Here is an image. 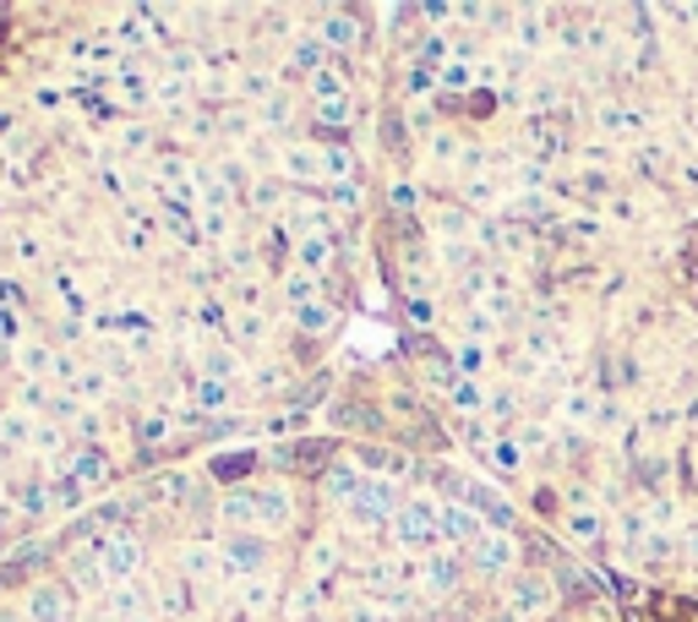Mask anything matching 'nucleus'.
I'll return each instance as SVG.
<instances>
[{"mask_svg": "<svg viewBox=\"0 0 698 622\" xmlns=\"http://www.w3.org/2000/svg\"><path fill=\"white\" fill-rule=\"evenodd\" d=\"M399 535L410 541V546H431L442 530H436V508H425V502H410L405 513H399Z\"/></svg>", "mask_w": 698, "mask_h": 622, "instance_id": "obj_1", "label": "nucleus"}, {"mask_svg": "<svg viewBox=\"0 0 698 622\" xmlns=\"http://www.w3.org/2000/svg\"><path fill=\"white\" fill-rule=\"evenodd\" d=\"M436 530H442V541H458V546L480 541V519L469 508H436Z\"/></svg>", "mask_w": 698, "mask_h": 622, "instance_id": "obj_2", "label": "nucleus"}, {"mask_svg": "<svg viewBox=\"0 0 698 622\" xmlns=\"http://www.w3.org/2000/svg\"><path fill=\"white\" fill-rule=\"evenodd\" d=\"M27 612H33L38 622H71V590H55V585H44V590H33Z\"/></svg>", "mask_w": 698, "mask_h": 622, "instance_id": "obj_3", "label": "nucleus"}, {"mask_svg": "<svg viewBox=\"0 0 698 622\" xmlns=\"http://www.w3.org/2000/svg\"><path fill=\"white\" fill-rule=\"evenodd\" d=\"M350 508H355L361 519H388V513H394V491H388L383 480H372V486H361V491L350 497Z\"/></svg>", "mask_w": 698, "mask_h": 622, "instance_id": "obj_4", "label": "nucleus"}, {"mask_svg": "<svg viewBox=\"0 0 698 622\" xmlns=\"http://www.w3.org/2000/svg\"><path fill=\"white\" fill-rule=\"evenodd\" d=\"M132 568H137V541H126V535L110 541L104 546V574H132Z\"/></svg>", "mask_w": 698, "mask_h": 622, "instance_id": "obj_5", "label": "nucleus"}, {"mask_svg": "<svg viewBox=\"0 0 698 622\" xmlns=\"http://www.w3.org/2000/svg\"><path fill=\"white\" fill-rule=\"evenodd\" d=\"M230 568H246V574L263 568V541H252V535L241 541V535H235V541H230Z\"/></svg>", "mask_w": 698, "mask_h": 622, "instance_id": "obj_6", "label": "nucleus"}, {"mask_svg": "<svg viewBox=\"0 0 698 622\" xmlns=\"http://www.w3.org/2000/svg\"><path fill=\"white\" fill-rule=\"evenodd\" d=\"M322 491H328V497H339V502H350V497L361 491V480H355L350 469H333V475L322 480Z\"/></svg>", "mask_w": 698, "mask_h": 622, "instance_id": "obj_7", "label": "nucleus"}, {"mask_svg": "<svg viewBox=\"0 0 698 622\" xmlns=\"http://www.w3.org/2000/svg\"><path fill=\"white\" fill-rule=\"evenodd\" d=\"M508 563H513V546H508V541H480V568L497 574V568H508Z\"/></svg>", "mask_w": 698, "mask_h": 622, "instance_id": "obj_8", "label": "nucleus"}, {"mask_svg": "<svg viewBox=\"0 0 698 622\" xmlns=\"http://www.w3.org/2000/svg\"><path fill=\"white\" fill-rule=\"evenodd\" d=\"M257 502H263V519H268V524H284V519H289V497H284V491H263Z\"/></svg>", "mask_w": 698, "mask_h": 622, "instance_id": "obj_9", "label": "nucleus"}, {"mask_svg": "<svg viewBox=\"0 0 698 622\" xmlns=\"http://www.w3.org/2000/svg\"><path fill=\"white\" fill-rule=\"evenodd\" d=\"M322 38H328V44H355V22L333 16V22H322Z\"/></svg>", "mask_w": 698, "mask_h": 622, "instance_id": "obj_10", "label": "nucleus"}, {"mask_svg": "<svg viewBox=\"0 0 698 622\" xmlns=\"http://www.w3.org/2000/svg\"><path fill=\"white\" fill-rule=\"evenodd\" d=\"M284 290H289V301H295V307H311V296H317V285H311L306 274H295V279H289Z\"/></svg>", "mask_w": 698, "mask_h": 622, "instance_id": "obj_11", "label": "nucleus"}, {"mask_svg": "<svg viewBox=\"0 0 698 622\" xmlns=\"http://www.w3.org/2000/svg\"><path fill=\"white\" fill-rule=\"evenodd\" d=\"M300 322H306V327H333V311L328 307H300Z\"/></svg>", "mask_w": 698, "mask_h": 622, "instance_id": "obj_12", "label": "nucleus"}, {"mask_svg": "<svg viewBox=\"0 0 698 622\" xmlns=\"http://www.w3.org/2000/svg\"><path fill=\"white\" fill-rule=\"evenodd\" d=\"M328 257V241H306V263H322Z\"/></svg>", "mask_w": 698, "mask_h": 622, "instance_id": "obj_13", "label": "nucleus"}]
</instances>
